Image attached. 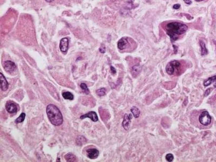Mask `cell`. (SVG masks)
<instances>
[{
  "label": "cell",
  "instance_id": "1",
  "mask_svg": "<svg viewBox=\"0 0 216 162\" xmlns=\"http://www.w3.org/2000/svg\"><path fill=\"white\" fill-rule=\"evenodd\" d=\"M188 29L187 25L178 22H170L165 27L167 33L170 37L172 42L176 41L178 39L179 36L185 33Z\"/></svg>",
  "mask_w": 216,
  "mask_h": 162
},
{
  "label": "cell",
  "instance_id": "2",
  "mask_svg": "<svg viewBox=\"0 0 216 162\" xmlns=\"http://www.w3.org/2000/svg\"><path fill=\"white\" fill-rule=\"evenodd\" d=\"M47 114L51 123L55 126H59L63 123V116L59 109L54 104L47 107Z\"/></svg>",
  "mask_w": 216,
  "mask_h": 162
},
{
  "label": "cell",
  "instance_id": "3",
  "mask_svg": "<svg viewBox=\"0 0 216 162\" xmlns=\"http://www.w3.org/2000/svg\"><path fill=\"white\" fill-rule=\"evenodd\" d=\"M180 63L178 60H174L170 62L166 67V72L168 75H173L176 71H178L180 67Z\"/></svg>",
  "mask_w": 216,
  "mask_h": 162
},
{
  "label": "cell",
  "instance_id": "4",
  "mask_svg": "<svg viewBox=\"0 0 216 162\" xmlns=\"http://www.w3.org/2000/svg\"><path fill=\"white\" fill-rule=\"evenodd\" d=\"M200 123L204 126L209 125L211 122V117L207 111H203L199 117Z\"/></svg>",
  "mask_w": 216,
  "mask_h": 162
},
{
  "label": "cell",
  "instance_id": "5",
  "mask_svg": "<svg viewBox=\"0 0 216 162\" xmlns=\"http://www.w3.org/2000/svg\"><path fill=\"white\" fill-rule=\"evenodd\" d=\"M3 67L7 73H13L16 69V65L15 63L11 60H6L4 62Z\"/></svg>",
  "mask_w": 216,
  "mask_h": 162
},
{
  "label": "cell",
  "instance_id": "6",
  "mask_svg": "<svg viewBox=\"0 0 216 162\" xmlns=\"http://www.w3.org/2000/svg\"><path fill=\"white\" fill-rule=\"evenodd\" d=\"M69 47V39L68 38H63L60 40L59 49L61 52L66 54L68 52Z\"/></svg>",
  "mask_w": 216,
  "mask_h": 162
},
{
  "label": "cell",
  "instance_id": "7",
  "mask_svg": "<svg viewBox=\"0 0 216 162\" xmlns=\"http://www.w3.org/2000/svg\"><path fill=\"white\" fill-rule=\"evenodd\" d=\"M131 118L132 115L131 114H127L124 116V119H123V121L122 122V126L125 130H128L130 128Z\"/></svg>",
  "mask_w": 216,
  "mask_h": 162
},
{
  "label": "cell",
  "instance_id": "8",
  "mask_svg": "<svg viewBox=\"0 0 216 162\" xmlns=\"http://www.w3.org/2000/svg\"><path fill=\"white\" fill-rule=\"evenodd\" d=\"M6 109L10 114H15L17 111V105L12 102H8L7 103Z\"/></svg>",
  "mask_w": 216,
  "mask_h": 162
},
{
  "label": "cell",
  "instance_id": "9",
  "mask_svg": "<svg viewBox=\"0 0 216 162\" xmlns=\"http://www.w3.org/2000/svg\"><path fill=\"white\" fill-rule=\"evenodd\" d=\"M129 40L127 37H123L121 39L119 40V41L117 43V47L118 48L119 50H123L127 48V47L129 45Z\"/></svg>",
  "mask_w": 216,
  "mask_h": 162
},
{
  "label": "cell",
  "instance_id": "10",
  "mask_svg": "<svg viewBox=\"0 0 216 162\" xmlns=\"http://www.w3.org/2000/svg\"><path fill=\"white\" fill-rule=\"evenodd\" d=\"M87 156L90 159L97 158L99 155V151L96 149H89L87 151Z\"/></svg>",
  "mask_w": 216,
  "mask_h": 162
},
{
  "label": "cell",
  "instance_id": "11",
  "mask_svg": "<svg viewBox=\"0 0 216 162\" xmlns=\"http://www.w3.org/2000/svg\"><path fill=\"white\" fill-rule=\"evenodd\" d=\"M86 118H89L93 122H97L98 120V116L94 111H90L88 113L81 116L80 117L81 119H84Z\"/></svg>",
  "mask_w": 216,
  "mask_h": 162
},
{
  "label": "cell",
  "instance_id": "12",
  "mask_svg": "<svg viewBox=\"0 0 216 162\" xmlns=\"http://www.w3.org/2000/svg\"><path fill=\"white\" fill-rule=\"evenodd\" d=\"M0 80H1V89L4 92L8 89L9 84L2 73H0Z\"/></svg>",
  "mask_w": 216,
  "mask_h": 162
},
{
  "label": "cell",
  "instance_id": "13",
  "mask_svg": "<svg viewBox=\"0 0 216 162\" xmlns=\"http://www.w3.org/2000/svg\"><path fill=\"white\" fill-rule=\"evenodd\" d=\"M214 84V87L216 88V76H213L212 77H209L207 80H205L204 82V86L208 87L211 84Z\"/></svg>",
  "mask_w": 216,
  "mask_h": 162
},
{
  "label": "cell",
  "instance_id": "14",
  "mask_svg": "<svg viewBox=\"0 0 216 162\" xmlns=\"http://www.w3.org/2000/svg\"><path fill=\"white\" fill-rule=\"evenodd\" d=\"M141 69H142V68L139 64H137V65L133 66L132 68V70H131V73H132V75L133 76V77H137L139 74V73L140 72Z\"/></svg>",
  "mask_w": 216,
  "mask_h": 162
},
{
  "label": "cell",
  "instance_id": "15",
  "mask_svg": "<svg viewBox=\"0 0 216 162\" xmlns=\"http://www.w3.org/2000/svg\"><path fill=\"white\" fill-rule=\"evenodd\" d=\"M199 44H200V46L201 47V54L202 55L204 56V55H206L208 54V50L206 48V45H205V42L203 40H200V42H199Z\"/></svg>",
  "mask_w": 216,
  "mask_h": 162
},
{
  "label": "cell",
  "instance_id": "16",
  "mask_svg": "<svg viewBox=\"0 0 216 162\" xmlns=\"http://www.w3.org/2000/svg\"><path fill=\"white\" fill-rule=\"evenodd\" d=\"M66 160L67 161H69V162H73V161H75L76 160V156L73 154L72 153H68L67 154L65 157H64Z\"/></svg>",
  "mask_w": 216,
  "mask_h": 162
},
{
  "label": "cell",
  "instance_id": "17",
  "mask_svg": "<svg viewBox=\"0 0 216 162\" xmlns=\"http://www.w3.org/2000/svg\"><path fill=\"white\" fill-rule=\"evenodd\" d=\"M131 112L135 118H137L140 115V111L136 107H133L131 108Z\"/></svg>",
  "mask_w": 216,
  "mask_h": 162
},
{
  "label": "cell",
  "instance_id": "18",
  "mask_svg": "<svg viewBox=\"0 0 216 162\" xmlns=\"http://www.w3.org/2000/svg\"><path fill=\"white\" fill-rule=\"evenodd\" d=\"M62 96L63 97L66 99H68V100H73L74 99V95L73 94H71L70 92H64L62 93Z\"/></svg>",
  "mask_w": 216,
  "mask_h": 162
},
{
  "label": "cell",
  "instance_id": "19",
  "mask_svg": "<svg viewBox=\"0 0 216 162\" xmlns=\"http://www.w3.org/2000/svg\"><path fill=\"white\" fill-rule=\"evenodd\" d=\"M86 141L87 140H86V139L85 138V137H84L83 136H79L77 138L76 143H77V144H78L79 145H83V144L86 143Z\"/></svg>",
  "mask_w": 216,
  "mask_h": 162
},
{
  "label": "cell",
  "instance_id": "20",
  "mask_svg": "<svg viewBox=\"0 0 216 162\" xmlns=\"http://www.w3.org/2000/svg\"><path fill=\"white\" fill-rule=\"evenodd\" d=\"M26 117V114L25 113H22L19 115V116L15 120V123H22L24 121V119Z\"/></svg>",
  "mask_w": 216,
  "mask_h": 162
},
{
  "label": "cell",
  "instance_id": "21",
  "mask_svg": "<svg viewBox=\"0 0 216 162\" xmlns=\"http://www.w3.org/2000/svg\"><path fill=\"white\" fill-rule=\"evenodd\" d=\"M80 87H81V89H82V90H83V92L84 93H85V94H87V95H88V94H89V93H90L89 90V89H88L87 85L85 83H82V84H81Z\"/></svg>",
  "mask_w": 216,
  "mask_h": 162
},
{
  "label": "cell",
  "instance_id": "22",
  "mask_svg": "<svg viewBox=\"0 0 216 162\" xmlns=\"http://www.w3.org/2000/svg\"><path fill=\"white\" fill-rule=\"evenodd\" d=\"M96 94L99 96H103L106 94V89L105 88H101L96 91Z\"/></svg>",
  "mask_w": 216,
  "mask_h": 162
},
{
  "label": "cell",
  "instance_id": "23",
  "mask_svg": "<svg viewBox=\"0 0 216 162\" xmlns=\"http://www.w3.org/2000/svg\"><path fill=\"white\" fill-rule=\"evenodd\" d=\"M165 158H166V159L167 160V161H173V160L174 159V157H173V155L171 154H167L166 155Z\"/></svg>",
  "mask_w": 216,
  "mask_h": 162
},
{
  "label": "cell",
  "instance_id": "24",
  "mask_svg": "<svg viewBox=\"0 0 216 162\" xmlns=\"http://www.w3.org/2000/svg\"><path fill=\"white\" fill-rule=\"evenodd\" d=\"M99 52H100L101 53L103 54V53H104L106 52V48H105L104 46L102 45V46H101V47L99 48Z\"/></svg>",
  "mask_w": 216,
  "mask_h": 162
},
{
  "label": "cell",
  "instance_id": "25",
  "mask_svg": "<svg viewBox=\"0 0 216 162\" xmlns=\"http://www.w3.org/2000/svg\"><path fill=\"white\" fill-rule=\"evenodd\" d=\"M211 92V88H209V89H207V90H206V92H205V94H204V96H205V97L208 96V95L210 94Z\"/></svg>",
  "mask_w": 216,
  "mask_h": 162
},
{
  "label": "cell",
  "instance_id": "26",
  "mask_svg": "<svg viewBox=\"0 0 216 162\" xmlns=\"http://www.w3.org/2000/svg\"><path fill=\"white\" fill-rule=\"evenodd\" d=\"M110 69H111V72L113 74H115L116 73V70L115 69V68L114 67H113L111 66L110 67Z\"/></svg>",
  "mask_w": 216,
  "mask_h": 162
},
{
  "label": "cell",
  "instance_id": "27",
  "mask_svg": "<svg viewBox=\"0 0 216 162\" xmlns=\"http://www.w3.org/2000/svg\"><path fill=\"white\" fill-rule=\"evenodd\" d=\"M180 7V5L179 4H176L173 6V8L175 9H178Z\"/></svg>",
  "mask_w": 216,
  "mask_h": 162
},
{
  "label": "cell",
  "instance_id": "28",
  "mask_svg": "<svg viewBox=\"0 0 216 162\" xmlns=\"http://www.w3.org/2000/svg\"><path fill=\"white\" fill-rule=\"evenodd\" d=\"M184 2L187 4H191L192 3V2L191 0H184Z\"/></svg>",
  "mask_w": 216,
  "mask_h": 162
},
{
  "label": "cell",
  "instance_id": "29",
  "mask_svg": "<svg viewBox=\"0 0 216 162\" xmlns=\"http://www.w3.org/2000/svg\"><path fill=\"white\" fill-rule=\"evenodd\" d=\"M45 1H46V2H53V1H54V0H45Z\"/></svg>",
  "mask_w": 216,
  "mask_h": 162
},
{
  "label": "cell",
  "instance_id": "30",
  "mask_svg": "<svg viewBox=\"0 0 216 162\" xmlns=\"http://www.w3.org/2000/svg\"><path fill=\"white\" fill-rule=\"evenodd\" d=\"M197 2H200V1H203L204 0H196Z\"/></svg>",
  "mask_w": 216,
  "mask_h": 162
},
{
  "label": "cell",
  "instance_id": "31",
  "mask_svg": "<svg viewBox=\"0 0 216 162\" xmlns=\"http://www.w3.org/2000/svg\"><path fill=\"white\" fill-rule=\"evenodd\" d=\"M214 44H215V47H216V41L215 40H214Z\"/></svg>",
  "mask_w": 216,
  "mask_h": 162
}]
</instances>
